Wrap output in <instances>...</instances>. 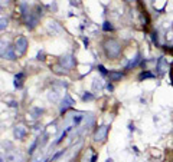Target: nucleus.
<instances>
[{
    "mask_svg": "<svg viewBox=\"0 0 173 162\" xmlns=\"http://www.w3.org/2000/svg\"><path fill=\"white\" fill-rule=\"evenodd\" d=\"M107 53L111 56V57H114V56H117L120 53V44L118 42H116V40H110L107 42Z\"/></svg>",
    "mask_w": 173,
    "mask_h": 162,
    "instance_id": "obj_1",
    "label": "nucleus"
},
{
    "mask_svg": "<svg viewBox=\"0 0 173 162\" xmlns=\"http://www.w3.org/2000/svg\"><path fill=\"white\" fill-rule=\"evenodd\" d=\"M26 47H28V42H26V39H25V37H19V39L16 40V52H17L19 54L25 53Z\"/></svg>",
    "mask_w": 173,
    "mask_h": 162,
    "instance_id": "obj_2",
    "label": "nucleus"
},
{
    "mask_svg": "<svg viewBox=\"0 0 173 162\" xmlns=\"http://www.w3.org/2000/svg\"><path fill=\"white\" fill-rule=\"evenodd\" d=\"M105 135H107V128L105 126H101V128H98V130L95 132V140H104L105 139Z\"/></svg>",
    "mask_w": 173,
    "mask_h": 162,
    "instance_id": "obj_3",
    "label": "nucleus"
},
{
    "mask_svg": "<svg viewBox=\"0 0 173 162\" xmlns=\"http://www.w3.org/2000/svg\"><path fill=\"white\" fill-rule=\"evenodd\" d=\"M26 133V130H25V128L23 126H17L16 129H15V136L17 138V139H20V138H23V135Z\"/></svg>",
    "mask_w": 173,
    "mask_h": 162,
    "instance_id": "obj_4",
    "label": "nucleus"
},
{
    "mask_svg": "<svg viewBox=\"0 0 173 162\" xmlns=\"http://www.w3.org/2000/svg\"><path fill=\"white\" fill-rule=\"evenodd\" d=\"M111 77H113V79H114V80H116V79H118V77H121V75H120V73H111Z\"/></svg>",
    "mask_w": 173,
    "mask_h": 162,
    "instance_id": "obj_5",
    "label": "nucleus"
},
{
    "mask_svg": "<svg viewBox=\"0 0 173 162\" xmlns=\"http://www.w3.org/2000/svg\"><path fill=\"white\" fill-rule=\"evenodd\" d=\"M107 162H113V161H111V159H108V161Z\"/></svg>",
    "mask_w": 173,
    "mask_h": 162,
    "instance_id": "obj_6",
    "label": "nucleus"
}]
</instances>
